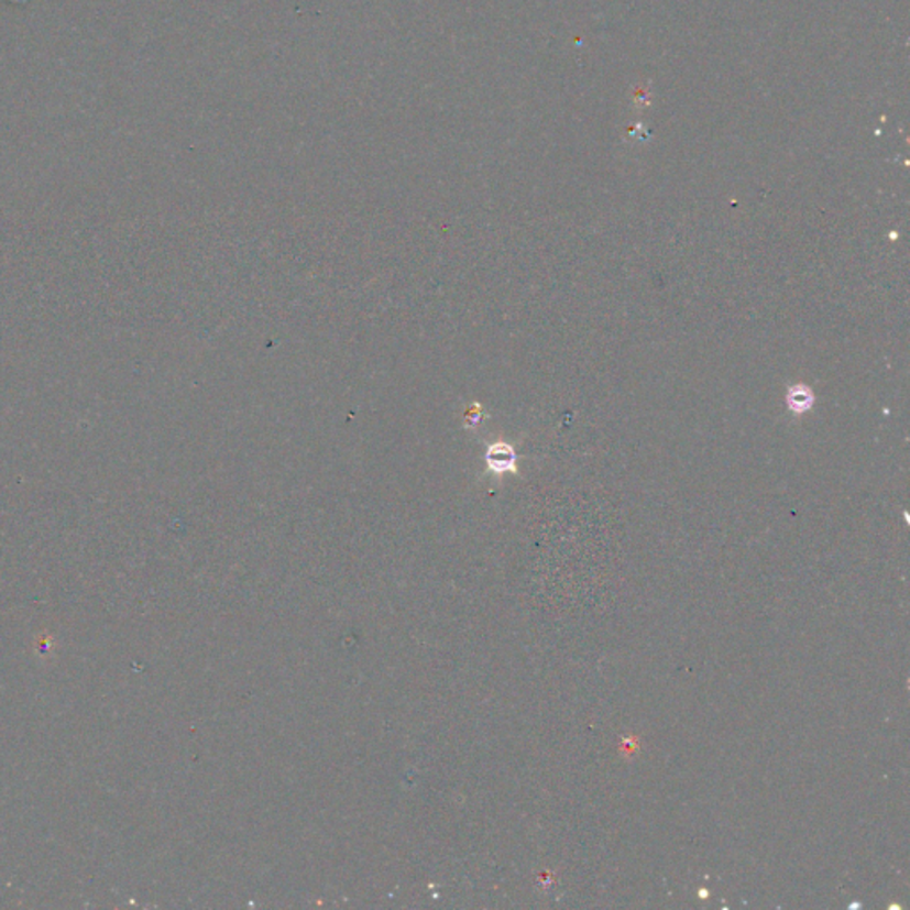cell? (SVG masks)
Wrapping results in <instances>:
<instances>
[{
    "label": "cell",
    "mask_w": 910,
    "mask_h": 910,
    "mask_svg": "<svg viewBox=\"0 0 910 910\" xmlns=\"http://www.w3.org/2000/svg\"><path fill=\"white\" fill-rule=\"evenodd\" d=\"M516 461H518V456H516L513 445L504 443V441L490 445V449L485 452L487 468H490V472L496 473V475L518 472Z\"/></svg>",
    "instance_id": "6da1fadb"
},
{
    "label": "cell",
    "mask_w": 910,
    "mask_h": 910,
    "mask_svg": "<svg viewBox=\"0 0 910 910\" xmlns=\"http://www.w3.org/2000/svg\"><path fill=\"white\" fill-rule=\"evenodd\" d=\"M786 407L790 409L793 415H804L811 412L814 406V393L808 384H793L786 392Z\"/></svg>",
    "instance_id": "7a4b0ae2"
}]
</instances>
